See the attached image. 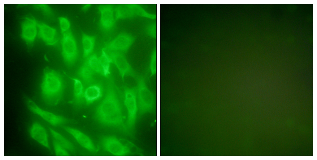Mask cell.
<instances>
[{"label": "cell", "mask_w": 317, "mask_h": 160, "mask_svg": "<svg viewBox=\"0 0 317 160\" xmlns=\"http://www.w3.org/2000/svg\"><path fill=\"white\" fill-rule=\"evenodd\" d=\"M106 79L104 98L95 109L93 118L101 126L114 129L134 138V135L127 128L124 120L121 100L122 94L112 75Z\"/></svg>", "instance_id": "obj_1"}, {"label": "cell", "mask_w": 317, "mask_h": 160, "mask_svg": "<svg viewBox=\"0 0 317 160\" xmlns=\"http://www.w3.org/2000/svg\"><path fill=\"white\" fill-rule=\"evenodd\" d=\"M65 86L63 77L59 71L48 67L44 69L40 88L41 98L45 104L57 105L63 98Z\"/></svg>", "instance_id": "obj_2"}, {"label": "cell", "mask_w": 317, "mask_h": 160, "mask_svg": "<svg viewBox=\"0 0 317 160\" xmlns=\"http://www.w3.org/2000/svg\"><path fill=\"white\" fill-rule=\"evenodd\" d=\"M137 88V117L156 112V95L148 86L144 76L138 74L135 79Z\"/></svg>", "instance_id": "obj_3"}, {"label": "cell", "mask_w": 317, "mask_h": 160, "mask_svg": "<svg viewBox=\"0 0 317 160\" xmlns=\"http://www.w3.org/2000/svg\"><path fill=\"white\" fill-rule=\"evenodd\" d=\"M123 89V102L126 108L127 117L126 121L127 127L134 135L138 112L136 85L129 87L124 85Z\"/></svg>", "instance_id": "obj_4"}, {"label": "cell", "mask_w": 317, "mask_h": 160, "mask_svg": "<svg viewBox=\"0 0 317 160\" xmlns=\"http://www.w3.org/2000/svg\"><path fill=\"white\" fill-rule=\"evenodd\" d=\"M62 35L61 41L62 55L66 65L70 68L75 64L78 58L77 44L71 29Z\"/></svg>", "instance_id": "obj_5"}, {"label": "cell", "mask_w": 317, "mask_h": 160, "mask_svg": "<svg viewBox=\"0 0 317 160\" xmlns=\"http://www.w3.org/2000/svg\"><path fill=\"white\" fill-rule=\"evenodd\" d=\"M23 100L27 108L30 112L40 117L52 126H57L75 122L73 120L43 109L26 95L24 96Z\"/></svg>", "instance_id": "obj_6"}, {"label": "cell", "mask_w": 317, "mask_h": 160, "mask_svg": "<svg viewBox=\"0 0 317 160\" xmlns=\"http://www.w3.org/2000/svg\"><path fill=\"white\" fill-rule=\"evenodd\" d=\"M114 8V5L111 4H100L97 7L100 14L98 28L105 37L111 35L116 27Z\"/></svg>", "instance_id": "obj_7"}, {"label": "cell", "mask_w": 317, "mask_h": 160, "mask_svg": "<svg viewBox=\"0 0 317 160\" xmlns=\"http://www.w3.org/2000/svg\"><path fill=\"white\" fill-rule=\"evenodd\" d=\"M100 145L103 150L116 156H125L134 154L115 136L102 135L99 137Z\"/></svg>", "instance_id": "obj_8"}, {"label": "cell", "mask_w": 317, "mask_h": 160, "mask_svg": "<svg viewBox=\"0 0 317 160\" xmlns=\"http://www.w3.org/2000/svg\"><path fill=\"white\" fill-rule=\"evenodd\" d=\"M105 51L111 59L112 63L114 64L117 68L123 81L124 77L126 76H130L135 79L138 73L130 64L125 54L117 51Z\"/></svg>", "instance_id": "obj_9"}, {"label": "cell", "mask_w": 317, "mask_h": 160, "mask_svg": "<svg viewBox=\"0 0 317 160\" xmlns=\"http://www.w3.org/2000/svg\"><path fill=\"white\" fill-rule=\"evenodd\" d=\"M134 41V38L131 34L122 32L113 39L105 43L102 49L105 51H117L125 54Z\"/></svg>", "instance_id": "obj_10"}, {"label": "cell", "mask_w": 317, "mask_h": 160, "mask_svg": "<svg viewBox=\"0 0 317 160\" xmlns=\"http://www.w3.org/2000/svg\"><path fill=\"white\" fill-rule=\"evenodd\" d=\"M21 37L25 42L28 51H30L37 34V21L33 16H27L21 22Z\"/></svg>", "instance_id": "obj_11"}, {"label": "cell", "mask_w": 317, "mask_h": 160, "mask_svg": "<svg viewBox=\"0 0 317 160\" xmlns=\"http://www.w3.org/2000/svg\"><path fill=\"white\" fill-rule=\"evenodd\" d=\"M62 128L71 135L77 142L83 147L92 153L98 152V149L92 140L87 135L76 128L67 126Z\"/></svg>", "instance_id": "obj_12"}, {"label": "cell", "mask_w": 317, "mask_h": 160, "mask_svg": "<svg viewBox=\"0 0 317 160\" xmlns=\"http://www.w3.org/2000/svg\"><path fill=\"white\" fill-rule=\"evenodd\" d=\"M76 75L84 87L86 88L101 80L99 76H102L94 71L84 61L77 70Z\"/></svg>", "instance_id": "obj_13"}, {"label": "cell", "mask_w": 317, "mask_h": 160, "mask_svg": "<svg viewBox=\"0 0 317 160\" xmlns=\"http://www.w3.org/2000/svg\"><path fill=\"white\" fill-rule=\"evenodd\" d=\"M37 26L38 28V36L46 45H54L59 40V36L55 29L37 21Z\"/></svg>", "instance_id": "obj_14"}, {"label": "cell", "mask_w": 317, "mask_h": 160, "mask_svg": "<svg viewBox=\"0 0 317 160\" xmlns=\"http://www.w3.org/2000/svg\"><path fill=\"white\" fill-rule=\"evenodd\" d=\"M29 133L33 140L51 152L46 131L41 124L36 121L33 122L30 127Z\"/></svg>", "instance_id": "obj_15"}, {"label": "cell", "mask_w": 317, "mask_h": 160, "mask_svg": "<svg viewBox=\"0 0 317 160\" xmlns=\"http://www.w3.org/2000/svg\"><path fill=\"white\" fill-rule=\"evenodd\" d=\"M104 90L102 80L86 88L84 92L85 104L88 106L100 100L103 96Z\"/></svg>", "instance_id": "obj_16"}, {"label": "cell", "mask_w": 317, "mask_h": 160, "mask_svg": "<svg viewBox=\"0 0 317 160\" xmlns=\"http://www.w3.org/2000/svg\"><path fill=\"white\" fill-rule=\"evenodd\" d=\"M73 82V97L72 103L76 110L81 109L85 104L84 87L79 79L68 76Z\"/></svg>", "instance_id": "obj_17"}, {"label": "cell", "mask_w": 317, "mask_h": 160, "mask_svg": "<svg viewBox=\"0 0 317 160\" xmlns=\"http://www.w3.org/2000/svg\"><path fill=\"white\" fill-rule=\"evenodd\" d=\"M115 17L116 21L119 19L130 18L135 14L133 5L119 4L114 8Z\"/></svg>", "instance_id": "obj_18"}, {"label": "cell", "mask_w": 317, "mask_h": 160, "mask_svg": "<svg viewBox=\"0 0 317 160\" xmlns=\"http://www.w3.org/2000/svg\"><path fill=\"white\" fill-rule=\"evenodd\" d=\"M81 34L83 49V57L84 59L93 53L96 36L89 35L82 31Z\"/></svg>", "instance_id": "obj_19"}, {"label": "cell", "mask_w": 317, "mask_h": 160, "mask_svg": "<svg viewBox=\"0 0 317 160\" xmlns=\"http://www.w3.org/2000/svg\"><path fill=\"white\" fill-rule=\"evenodd\" d=\"M49 129L52 138L62 147L72 154H75L76 149L73 144L61 134L51 128Z\"/></svg>", "instance_id": "obj_20"}, {"label": "cell", "mask_w": 317, "mask_h": 160, "mask_svg": "<svg viewBox=\"0 0 317 160\" xmlns=\"http://www.w3.org/2000/svg\"><path fill=\"white\" fill-rule=\"evenodd\" d=\"M84 62L95 72L104 77L102 68L96 53H93L84 59Z\"/></svg>", "instance_id": "obj_21"}, {"label": "cell", "mask_w": 317, "mask_h": 160, "mask_svg": "<svg viewBox=\"0 0 317 160\" xmlns=\"http://www.w3.org/2000/svg\"><path fill=\"white\" fill-rule=\"evenodd\" d=\"M98 58L103 70L104 77L106 78L111 75L110 66L111 64L112 63V60L106 51L103 49Z\"/></svg>", "instance_id": "obj_22"}, {"label": "cell", "mask_w": 317, "mask_h": 160, "mask_svg": "<svg viewBox=\"0 0 317 160\" xmlns=\"http://www.w3.org/2000/svg\"><path fill=\"white\" fill-rule=\"evenodd\" d=\"M149 70L150 77L155 76L157 73V52L156 49L153 50L151 54Z\"/></svg>", "instance_id": "obj_23"}, {"label": "cell", "mask_w": 317, "mask_h": 160, "mask_svg": "<svg viewBox=\"0 0 317 160\" xmlns=\"http://www.w3.org/2000/svg\"><path fill=\"white\" fill-rule=\"evenodd\" d=\"M52 144L56 156H69L70 154L68 151L60 146L57 141L52 138Z\"/></svg>", "instance_id": "obj_24"}, {"label": "cell", "mask_w": 317, "mask_h": 160, "mask_svg": "<svg viewBox=\"0 0 317 160\" xmlns=\"http://www.w3.org/2000/svg\"><path fill=\"white\" fill-rule=\"evenodd\" d=\"M58 19L62 34L70 29V23L67 18L61 17Z\"/></svg>", "instance_id": "obj_25"}, {"label": "cell", "mask_w": 317, "mask_h": 160, "mask_svg": "<svg viewBox=\"0 0 317 160\" xmlns=\"http://www.w3.org/2000/svg\"><path fill=\"white\" fill-rule=\"evenodd\" d=\"M34 7L38 10L41 11L43 14L46 16H49L53 14L51 8L46 4H36Z\"/></svg>", "instance_id": "obj_26"}, {"label": "cell", "mask_w": 317, "mask_h": 160, "mask_svg": "<svg viewBox=\"0 0 317 160\" xmlns=\"http://www.w3.org/2000/svg\"><path fill=\"white\" fill-rule=\"evenodd\" d=\"M91 4H87L84 5L81 8V10L84 12H85L90 8L91 6Z\"/></svg>", "instance_id": "obj_27"}]
</instances>
